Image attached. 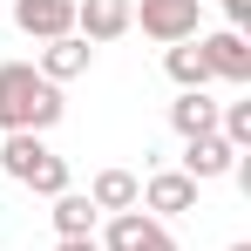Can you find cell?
<instances>
[{
	"label": "cell",
	"mask_w": 251,
	"mask_h": 251,
	"mask_svg": "<svg viewBox=\"0 0 251 251\" xmlns=\"http://www.w3.org/2000/svg\"><path fill=\"white\" fill-rule=\"evenodd\" d=\"M68 116L61 88L34 75V61H0V136H48Z\"/></svg>",
	"instance_id": "1"
},
{
	"label": "cell",
	"mask_w": 251,
	"mask_h": 251,
	"mask_svg": "<svg viewBox=\"0 0 251 251\" xmlns=\"http://www.w3.org/2000/svg\"><path fill=\"white\" fill-rule=\"evenodd\" d=\"M0 170H7L14 183H27L34 197L75 190V183H68V156H54L48 136H0Z\"/></svg>",
	"instance_id": "2"
},
{
	"label": "cell",
	"mask_w": 251,
	"mask_h": 251,
	"mask_svg": "<svg viewBox=\"0 0 251 251\" xmlns=\"http://www.w3.org/2000/svg\"><path fill=\"white\" fill-rule=\"evenodd\" d=\"M197 21H204V7L197 0H143V7H129V27H143L150 41H197Z\"/></svg>",
	"instance_id": "3"
},
{
	"label": "cell",
	"mask_w": 251,
	"mask_h": 251,
	"mask_svg": "<svg viewBox=\"0 0 251 251\" xmlns=\"http://www.w3.org/2000/svg\"><path fill=\"white\" fill-rule=\"evenodd\" d=\"M95 245L102 251H176V238H170L163 217H150V210H116Z\"/></svg>",
	"instance_id": "4"
},
{
	"label": "cell",
	"mask_w": 251,
	"mask_h": 251,
	"mask_svg": "<svg viewBox=\"0 0 251 251\" xmlns=\"http://www.w3.org/2000/svg\"><path fill=\"white\" fill-rule=\"evenodd\" d=\"M136 210H150V217H183V210H197V183L183 176V170H150L143 176V197H136Z\"/></svg>",
	"instance_id": "5"
},
{
	"label": "cell",
	"mask_w": 251,
	"mask_h": 251,
	"mask_svg": "<svg viewBox=\"0 0 251 251\" xmlns=\"http://www.w3.org/2000/svg\"><path fill=\"white\" fill-rule=\"evenodd\" d=\"M197 54H204L210 82H251V48L238 27H217V34H197Z\"/></svg>",
	"instance_id": "6"
},
{
	"label": "cell",
	"mask_w": 251,
	"mask_h": 251,
	"mask_svg": "<svg viewBox=\"0 0 251 251\" xmlns=\"http://www.w3.org/2000/svg\"><path fill=\"white\" fill-rule=\"evenodd\" d=\"M88 68H95V48L82 41V34H61V41H41V54H34V75L41 82H82Z\"/></svg>",
	"instance_id": "7"
},
{
	"label": "cell",
	"mask_w": 251,
	"mask_h": 251,
	"mask_svg": "<svg viewBox=\"0 0 251 251\" xmlns=\"http://www.w3.org/2000/svg\"><path fill=\"white\" fill-rule=\"evenodd\" d=\"M14 27L27 41H61L75 34V0H14Z\"/></svg>",
	"instance_id": "8"
},
{
	"label": "cell",
	"mask_w": 251,
	"mask_h": 251,
	"mask_svg": "<svg viewBox=\"0 0 251 251\" xmlns=\"http://www.w3.org/2000/svg\"><path fill=\"white\" fill-rule=\"evenodd\" d=\"M75 34L88 48H109L129 34V0H75Z\"/></svg>",
	"instance_id": "9"
},
{
	"label": "cell",
	"mask_w": 251,
	"mask_h": 251,
	"mask_svg": "<svg viewBox=\"0 0 251 251\" xmlns=\"http://www.w3.org/2000/svg\"><path fill=\"white\" fill-rule=\"evenodd\" d=\"M231 163H238V150L210 129V136H190V143H183V163H176V170L204 190V183H217V176H231Z\"/></svg>",
	"instance_id": "10"
},
{
	"label": "cell",
	"mask_w": 251,
	"mask_h": 251,
	"mask_svg": "<svg viewBox=\"0 0 251 251\" xmlns=\"http://www.w3.org/2000/svg\"><path fill=\"white\" fill-rule=\"evenodd\" d=\"M136 197H143V176H136V170H95V176H88V204L102 210V217L136 210Z\"/></svg>",
	"instance_id": "11"
},
{
	"label": "cell",
	"mask_w": 251,
	"mask_h": 251,
	"mask_svg": "<svg viewBox=\"0 0 251 251\" xmlns=\"http://www.w3.org/2000/svg\"><path fill=\"white\" fill-rule=\"evenodd\" d=\"M48 224H54V238H95V224H102V210L88 204V190H61V197H48Z\"/></svg>",
	"instance_id": "12"
},
{
	"label": "cell",
	"mask_w": 251,
	"mask_h": 251,
	"mask_svg": "<svg viewBox=\"0 0 251 251\" xmlns=\"http://www.w3.org/2000/svg\"><path fill=\"white\" fill-rule=\"evenodd\" d=\"M170 129L190 143V136H210L217 129V102H210L204 88H176V102H170Z\"/></svg>",
	"instance_id": "13"
},
{
	"label": "cell",
	"mask_w": 251,
	"mask_h": 251,
	"mask_svg": "<svg viewBox=\"0 0 251 251\" xmlns=\"http://www.w3.org/2000/svg\"><path fill=\"white\" fill-rule=\"evenodd\" d=\"M163 68H170V82H176V88H210V68H204V54H197V41L163 48Z\"/></svg>",
	"instance_id": "14"
},
{
	"label": "cell",
	"mask_w": 251,
	"mask_h": 251,
	"mask_svg": "<svg viewBox=\"0 0 251 251\" xmlns=\"http://www.w3.org/2000/svg\"><path fill=\"white\" fill-rule=\"evenodd\" d=\"M54 251H102L95 238H54Z\"/></svg>",
	"instance_id": "15"
},
{
	"label": "cell",
	"mask_w": 251,
	"mask_h": 251,
	"mask_svg": "<svg viewBox=\"0 0 251 251\" xmlns=\"http://www.w3.org/2000/svg\"><path fill=\"white\" fill-rule=\"evenodd\" d=\"M224 251H251V245H245V238H238V245H224Z\"/></svg>",
	"instance_id": "16"
},
{
	"label": "cell",
	"mask_w": 251,
	"mask_h": 251,
	"mask_svg": "<svg viewBox=\"0 0 251 251\" xmlns=\"http://www.w3.org/2000/svg\"><path fill=\"white\" fill-rule=\"evenodd\" d=\"M197 7H204V0H197Z\"/></svg>",
	"instance_id": "17"
}]
</instances>
